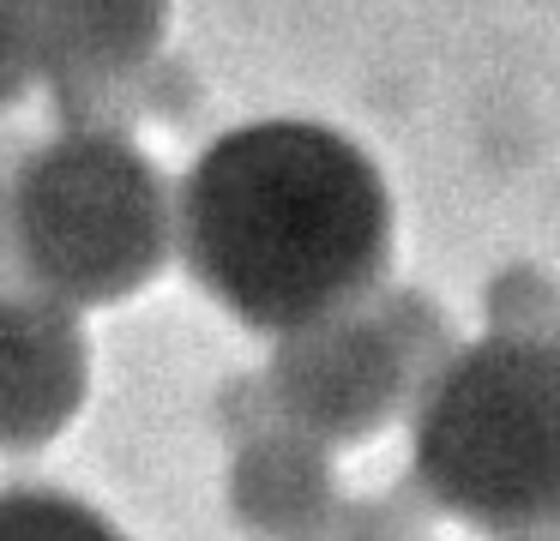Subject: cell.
<instances>
[{
	"label": "cell",
	"instance_id": "obj_6",
	"mask_svg": "<svg viewBox=\"0 0 560 541\" xmlns=\"http://www.w3.org/2000/svg\"><path fill=\"white\" fill-rule=\"evenodd\" d=\"M223 505H230L235 529L254 541H319L338 517L343 493L326 445L295 427H271L230 457Z\"/></svg>",
	"mask_w": 560,
	"mask_h": 541
},
{
	"label": "cell",
	"instance_id": "obj_11",
	"mask_svg": "<svg viewBox=\"0 0 560 541\" xmlns=\"http://www.w3.org/2000/svg\"><path fill=\"white\" fill-rule=\"evenodd\" d=\"M319 541H434V511L404 481V487L374 493V499H343Z\"/></svg>",
	"mask_w": 560,
	"mask_h": 541
},
{
	"label": "cell",
	"instance_id": "obj_12",
	"mask_svg": "<svg viewBox=\"0 0 560 541\" xmlns=\"http://www.w3.org/2000/svg\"><path fill=\"white\" fill-rule=\"evenodd\" d=\"M43 84V36L37 0H0V108H13Z\"/></svg>",
	"mask_w": 560,
	"mask_h": 541
},
{
	"label": "cell",
	"instance_id": "obj_10",
	"mask_svg": "<svg viewBox=\"0 0 560 541\" xmlns=\"http://www.w3.org/2000/svg\"><path fill=\"white\" fill-rule=\"evenodd\" d=\"M368 313H374L380 325H386V337L398 343V355L416 367V379H434L440 367H446L452 355H458V331H452L446 307H440L428 289H410V283H386L374 301H368Z\"/></svg>",
	"mask_w": 560,
	"mask_h": 541
},
{
	"label": "cell",
	"instance_id": "obj_9",
	"mask_svg": "<svg viewBox=\"0 0 560 541\" xmlns=\"http://www.w3.org/2000/svg\"><path fill=\"white\" fill-rule=\"evenodd\" d=\"M0 541H127V536L79 493L7 487L0 493Z\"/></svg>",
	"mask_w": 560,
	"mask_h": 541
},
{
	"label": "cell",
	"instance_id": "obj_16",
	"mask_svg": "<svg viewBox=\"0 0 560 541\" xmlns=\"http://www.w3.org/2000/svg\"><path fill=\"white\" fill-rule=\"evenodd\" d=\"M548 541H560V536H548Z\"/></svg>",
	"mask_w": 560,
	"mask_h": 541
},
{
	"label": "cell",
	"instance_id": "obj_15",
	"mask_svg": "<svg viewBox=\"0 0 560 541\" xmlns=\"http://www.w3.org/2000/svg\"><path fill=\"white\" fill-rule=\"evenodd\" d=\"M0 199H7V192H0ZM0 235H7V228H0Z\"/></svg>",
	"mask_w": 560,
	"mask_h": 541
},
{
	"label": "cell",
	"instance_id": "obj_8",
	"mask_svg": "<svg viewBox=\"0 0 560 541\" xmlns=\"http://www.w3.org/2000/svg\"><path fill=\"white\" fill-rule=\"evenodd\" d=\"M482 325L512 343H560V283L530 259L500 264L482 283Z\"/></svg>",
	"mask_w": 560,
	"mask_h": 541
},
{
	"label": "cell",
	"instance_id": "obj_5",
	"mask_svg": "<svg viewBox=\"0 0 560 541\" xmlns=\"http://www.w3.org/2000/svg\"><path fill=\"white\" fill-rule=\"evenodd\" d=\"M91 397V331L37 289H0V451H43Z\"/></svg>",
	"mask_w": 560,
	"mask_h": 541
},
{
	"label": "cell",
	"instance_id": "obj_14",
	"mask_svg": "<svg viewBox=\"0 0 560 541\" xmlns=\"http://www.w3.org/2000/svg\"><path fill=\"white\" fill-rule=\"evenodd\" d=\"M139 108L158 120H170V127H194L199 115V84L194 72L182 67V60H158V67L139 72Z\"/></svg>",
	"mask_w": 560,
	"mask_h": 541
},
{
	"label": "cell",
	"instance_id": "obj_4",
	"mask_svg": "<svg viewBox=\"0 0 560 541\" xmlns=\"http://www.w3.org/2000/svg\"><path fill=\"white\" fill-rule=\"evenodd\" d=\"M259 373L271 385L283 427L319 439L326 451L386 433L422 391L416 367L398 355V343L368 307L283 331Z\"/></svg>",
	"mask_w": 560,
	"mask_h": 541
},
{
	"label": "cell",
	"instance_id": "obj_3",
	"mask_svg": "<svg viewBox=\"0 0 560 541\" xmlns=\"http://www.w3.org/2000/svg\"><path fill=\"white\" fill-rule=\"evenodd\" d=\"M0 228L25 289L61 307H115L175 252V187L133 139L55 132L19 156Z\"/></svg>",
	"mask_w": 560,
	"mask_h": 541
},
{
	"label": "cell",
	"instance_id": "obj_7",
	"mask_svg": "<svg viewBox=\"0 0 560 541\" xmlns=\"http://www.w3.org/2000/svg\"><path fill=\"white\" fill-rule=\"evenodd\" d=\"M170 0H37L43 84H133L158 67Z\"/></svg>",
	"mask_w": 560,
	"mask_h": 541
},
{
	"label": "cell",
	"instance_id": "obj_13",
	"mask_svg": "<svg viewBox=\"0 0 560 541\" xmlns=\"http://www.w3.org/2000/svg\"><path fill=\"white\" fill-rule=\"evenodd\" d=\"M211 427L223 433V439L242 451L247 439H259V433L283 427L278 421V403H271V385L266 373H242V379H230L218 391V403H211Z\"/></svg>",
	"mask_w": 560,
	"mask_h": 541
},
{
	"label": "cell",
	"instance_id": "obj_1",
	"mask_svg": "<svg viewBox=\"0 0 560 541\" xmlns=\"http://www.w3.org/2000/svg\"><path fill=\"white\" fill-rule=\"evenodd\" d=\"M392 187L326 120L278 115L218 132L175 187L187 277L247 331H302L368 307L392 264Z\"/></svg>",
	"mask_w": 560,
	"mask_h": 541
},
{
	"label": "cell",
	"instance_id": "obj_2",
	"mask_svg": "<svg viewBox=\"0 0 560 541\" xmlns=\"http://www.w3.org/2000/svg\"><path fill=\"white\" fill-rule=\"evenodd\" d=\"M404 481L476 536H560V343H458L410 403Z\"/></svg>",
	"mask_w": 560,
	"mask_h": 541
}]
</instances>
